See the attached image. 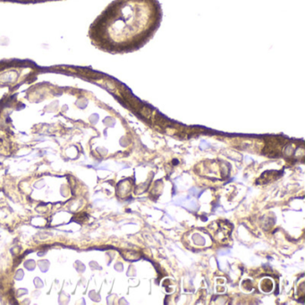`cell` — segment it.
Segmentation results:
<instances>
[{"label":"cell","mask_w":305,"mask_h":305,"mask_svg":"<svg viewBox=\"0 0 305 305\" xmlns=\"http://www.w3.org/2000/svg\"><path fill=\"white\" fill-rule=\"evenodd\" d=\"M160 19L157 0H119L106 17L102 46L116 53L138 50L152 38Z\"/></svg>","instance_id":"6da1fadb"}]
</instances>
